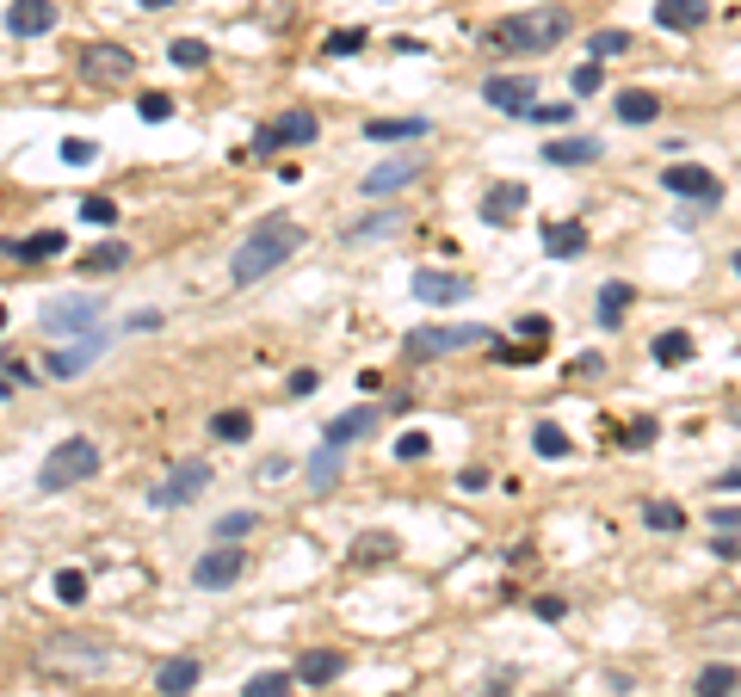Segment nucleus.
<instances>
[{
  "mask_svg": "<svg viewBox=\"0 0 741 697\" xmlns=\"http://www.w3.org/2000/svg\"><path fill=\"white\" fill-rule=\"evenodd\" d=\"M525 204H532V192L513 186V179H501V186H488V198H482V223L501 229V223H513V216H519Z\"/></svg>",
  "mask_w": 741,
  "mask_h": 697,
  "instance_id": "obj_19",
  "label": "nucleus"
},
{
  "mask_svg": "<svg viewBox=\"0 0 741 697\" xmlns=\"http://www.w3.org/2000/svg\"><path fill=\"white\" fill-rule=\"evenodd\" d=\"M408 179H420V149H408V155H396V161L371 167V173H365V198H390V192L408 186Z\"/></svg>",
  "mask_w": 741,
  "mask_h": 697,
  "instance_id": "obj_15",
  "label": "nucleus"
},
{
  "mask_svg": "<svg viewBox=\"0 0 741 697\" xmlns=\"http://www.w3.org/2000/svg\"><path fill=\"white\" fill-rule=\"evenodd\" d=\"M630 303H637V290H630V284H618V278H612V284H599V309H593L599 327H618V321L630 315Z\"/></svg>",
  "mask_w": 741,
  "mask_h": 697,
  "instance_id": "obj_28",
  "label": "nucleus"
},
{
  "mask_svg": "<svg viewBox=\"0 0 741 697\" xmlns=\"http://www.w3.org/2000/svg\"><path fill=\"white\" fill-rule=\"evenodd\" d=\"M550 697H569V691H550Z\"/></svg>",
  "mask_w": 741,
  "mask_h": 697,
  "instance_id": "obj_62",
  "label": "nucleus"
},
{
  "mask_svg": "<svg viewBox=\"0 0 741 697\" xmlns=\"http://www.w3.org/2000/svg\"><path fill=\"white\" fill-rule=\"evenodd\" d=\"M569 7H532V13H513V19H494L488 25V44L494 50H525V56H544V50H556L562 38H569Z\"/></svg>",
  "mask_w": 741,
  "mask_h": 697,
  "instance_id": "obj_3",
  "label": "nucleus"
},
{
  "mask_svg": "<svg viewBox=\"0 0 741 697\" xmlns=\"http://www.w3.org/2000/svg\"><path fill=\"white\" fill-rule=\"evenodd\" d=\"M414 297H420V303H464V297H470V278H464V272H433V266H420V272H414Z\"/></svg>",
  "mask_w": 741,
  "mask_h": 697,
  "instance_id": "obj_17",
  "label": "nucleus"
},
{
  "mask_svg": "<svg viewBox=\"0 0 741 697\" xmlns=\"http://www.w3.org/2000/svg\"><path fill=\"white\" fill-rule=\"evenodd\" d=\"M81 216H87V223H93V229H112V223H118V204H112V198H105V192H93V198L81 204Z\"/></svg>",
  "mask_w": 741,
  "mask_h": 697,
  "instance_id": "obj_44",
  "label": "nucleus"
},
{
  "mask_svg": "<svg viewBox=\"0 0 741 697\" xmlns=\"http://www.w3.org/2000/svg\"><path fill=\"white\" fill-rule=\"evenodd\" d=\"M538 155H544L550 167H593V161L606 155V149H599L593 136H556V142H544Z\"/></svg>",
  "mask_w": 741,
  "mask_h": 697,
  "instance_id": "obj_20",
  "label": "nucleus"
},
{
  "mask_svg": "<svg viewBox=\"0 0 741 697\" xmlns=\"http://www.w3.org/2000/svg\"><path fill=\"white\" fill-rule=\"evenodd\" d=\"M136 112H143L149 124H167V118H173V99H167V93H143V99H136Z\"/></svg>",
  "mask_w": 741,
  "mask_h": 697,
  "instance_id": "obj_47",
  "label": "nucleus"
},
{
  "mask_svg": "<svg viewBox=\"0 0 741 697\" xmlns=\"http://www.w3.org/2000/svg\"><path fill=\"white\" fill-rule=\"evenodd\" d=\"M544 253L550 260H581L587 253V223H544Z\"/></svg>",
  "mask_w": 741,
  "mask_h": 697,
  "instance_id": "obj_23",
  "label": "nucleus"
},
{
  "mask_svg": "<svg viewBox=\"0 0 741 697\" xmlns=\"http://www.w3.org/2000/svg\"><path fill=\"white\" fill-rule=\"evenodd\" d=\"M31 667L44 679H68V685H87V679H105L118 667V648L99 642V636H44L31 648Z\"/></svg>",
  "mask_w": 741,
  "mask_h": 697,
  "instance_id": "obj_2",
  "label": "nucleus"
},
{
  "mask_svg": "<svg viewBox=\"0 0 741 697\" xmlns=\"http://www.w3.org/2000/svg\"><path fill=\"white\" fill-rule=\"evenodd\" d=\"M482 99L494 105V112H507V118H525L538 105V81L532 75H488L482 81Z\"/></svg>",
  "mask_w": 741,
  "mask_h": 697,
  "instance_id": "obj_13",
  "label": "nucleus"
},
{
  "mask_svg": "<svg viewBox=\"0 0 741 697\" xmlns=\"http://www.w3.org/2000/svg\"><path fill=\"white\" fill-rule=\"evenodd\" d=\"M661 186H667V198L723 204V179H717L711 167H698V161H674V167H661Z\"/></svg>",
  "mask_w": 741,
  "mask_h": 697,
  "instance_id": "obj_11",
  "label": "nucleus"
},
{
  "mask_svg": "<svg viewBox=\"0 0 741 697\" xmlns=\"http://www.w3.org/2000/svg\"><path fill=\"white\" fill-rule=\"evenodd\" d=\"M198 673H204L198 660H192V654H180V660H167V667L155 673V691H167V697H186V691L198 685Z\"/></svg>",
  "mask_w": 741,
  "mask_h": 697,
  "instance_id": "obj_27",
  "label": "nucleus"
},
{
  "mask_svg": "<svg viewBox=\"0 0 741 697\" xmlns=\"http://www.w3.org/2000/svg\"><path fill=\"white\" fill-rule=\"evenodd\" d=\"M525 118H538V124H569V118H575V99H569V105H562V99H556V105H532Z\"/></svg>",
  "mask_w": 741,
  "mask_h": 697,
  "instance_id": "obj_49",
  "label": "nucleus"
},
{
  "mask_svg": "<svg viewBox=\"0 0 741 697\" xmlns=\"http://www.w3.org/2000/svg\"><path fill=\"white\" fill-rule=\"evenodd\" d=\"M612 112H618V124H655V118H661V99H655L649 87H624V93L612 99Z\"/></svg>",
  "mask_w": 741,
  "mask_h": 697,
  "instance_id": "obj_24",
  "label": "nucleus"
},
{
  "mask_svg": "<svg viewBox=\"0 0 741 697\" xmlns=\"http://www.w3.org/2000/svg\"><path fill=\"white\" fill-rule=\"evenodd\" d=\"M124 266H130V247H124V241H105V247H93V253H81V260H75V272H87V278L124 272Z\"/></svg>",
  "mask_w": 741,
  "mask_h": 697,
  "instance_id": "obj_29",
  "label": "nucleus"
},
{
  "mask_svg": "<svg viewBox=\"0 0 741 697\" xmlns=\"http://www.w3.org/2000/svg\"><path fill=\"white\" fill-rule=\"evenodd\" d=\"M210 432H217V438H229V445H241V438H247V432H254V414H247V408H229V414H210Z\"/></svg>",
  "mask_w": 741,
  "mask_h": 697,
  "instance_id": "obj_35",
  "label": "nucleus"
},
{
  "mask_svg": "<svg viewBox=\"0 0 741 697\" xmlns=\"http://www.w3.org/2000/svg\"><path fill=\"white\" fill-rule=\"evenodd\" d=\"M711 556H723V562H741V531H711Z\"/></svg>",
  "mask_w": 741,
  "mask_h": 697,
  "instance_id": "obj_50",
  "label": "nucleus"
},
{
  "mask_svg": "<svg viewBox=\"0 0 741 697\" xmlns=\"http://www.w3.org/2000/svg\"><path fill=\"white\" fill-rule=\"evenodd\" d=\"M315 383H322L315 371H291V383H285V389H291V395H315Z\"/></svg>",
  "mask_w": 741,
  "mask_h": 697,
  "instance_id": "obj_56",
  "label": "nucleus"
},
{
  "mask_svg": "<svg viewBox=\"0 0 741 697\" xmlns=\"http://www.w3.org/2000/svg\"><path fill=\"white\" fill-rule=\"evenodd\" d=\"M56 155H62L68 167H93V161H99V142H87V136H68Z\"/></svg>",
  "mask_w": 741,
  "mask_h": 697,
  "instance_id": "obj_42",
  "label": "nucleus"
},
{
  "mask_svg": "<svg viewBox=\"0 0 741 697\" xmlns=\"http://www.w3.org/2000/svg\"><path fill=\"white\" fill-rule=\"evenodd\" d=\"M167 62H173V68H204V62H210V44H204V38H173V44H167Z\"/></svg>",
  "mask_w": 741,
  "mask_h": 697,
  "instance_id": "obj_38",
  "label": "nucleus"
},
{
  "mask_svg": "<svg viewBox=\"0 0 741 697\" xmlns=\"http://www.w3.org/2000/svg\"><path fill=\"white\" fill-rule=\"evenodd\" d=\"M507 685H513V673H494V679H488V691H482V697H507Z\"/></svg>",
  "mask_w": 741,
  "mask_h": 697,
  "instance_id": "obj_59",
  "label": "nucleus"
},
{
  "mask_svg": "<svg viewBox=\"0 0 741 697\" xmlns=\"http://www.w3.org/2000/svg\"><path fill=\"white\" fill-rule=\"evenodd\" d=\"M457 488H464V494H476V488H488V469H482V463H470L464 475H457Z\"/></svg>",
  "mask_w": 741,
  "mask_h": 697,
  "instance_id": "obj_55",
  "label": "nucleus"
},
{
  "mask_svg": "<svg viewBox=\"0 0 741 697\" xmlns=\"http://www.w3.org/2000/svg\"><path fill=\"white\" fill-rule=\"evenodd\" d=\"M532 611H538L544 623H562V617H569V605H562L556 593H544V599H532Z\"/></svg>",
  "mask_w": 741,
  "mask_h": 697,
  "instance_id": "obj_52",
  "label": "nucleus"
},
{
  "mask_svg": "<svg viewBox=\"0 0 741 697\" xmlns=\"http://www.w3.org/2000/svg\"><path fill=\"white\" fill-rule=\"evenodd\" d=\"M56 0H13L7 7V31L13 38H44V31H56Z\"/></svg>",
  "mask_w": 741,
  "mask_h": 697,
  "instance_id": "obj_16",
  "label": "nucleus"
},
{
  "mask_svg": "<svg viewBox=\"0 0 741 697\" xmlns=\"http://www.w3.org/2000/svg\"><path fill=\"white\" fill-rule=\"evenodd\" d=\"M204 488H210V463H204V457H186V463H173V469L161 475L149 500H155V506L167 512V506H192V500H198Z\"/></svg>",
  "mask_w": 741,
  "mask_h": 697,
  "instance_id": "obj_8",
  "label": "nucleus"
},
{
  "mask_svg": "<svg viewBox=\"0 0 741 697\" xmlns=\"http://www.w3.org/2000/svg\"><path fill=\"white\" fill-rule=\"evenodd\" d=\"M143 7H149V13H161V7H173V0H143Z\"/></svg>",
  "mask_w": 741,
  "mask_h": 697,
  "instance_id": "obj_60",
  "label": "nucleus"
},
{
  "mask_svg": "<svg viewBox=\"0 0 741 697\" xmlns=\"http://www.w3.org/2000/svg\"><path fill=\"white\" fill-rule=\"evenodd\" d=\"M303 241H309V235H303V223H291V216H266V223H254V229H247V241L229 253V284H235V290L260 284L266 272L285 266Z\"/></svg>",
  "mask_w": 741,
  "mask_h": 697,
  "instance_id": "obj_1",
  "label": "nucleus"
},
{
  "mask_svg": "<svg viewBox=\"0 0 741 697\" xmlns=\"http://www.w3.org/2000/svg\"><path fill=\"white\" fill-rule=\"evenodd\" d=\"M575 93H599V62H581L575 68Z\"/></svg>",
  "mask_w": 741,
  "mask_h": 697,
  "instance_id": "obj_54",
  "label": "nucleus"
},
{
  "mask_svg": "<svg viewBox=\"0 0 741 697\" xmlns=\"http://www.w3.org/2000/svg\"><path fill=\"white\" fill-rule=\"evenodd\" d=\"M105 346H112V334H105V327H93V334H75V340H68V346H56L50 358H44V371L50 377H81V371H93V364L105 358Z\"/></svg>",
  "mask_w": 741,
  "mask_h": 697,
  "instance_id": "obj_9",
  "label": "nucleus"
},
{
  "mask_svg": "<svg viewBox=\"0 0 741 697\" xmlns=\"http://www.w3.org/2000/svg\"><path fill=\"white\" fill-rule=\"evenodd\" d=\"M735 691V667L729 660H711V667L698 673V697H729Z\"/></svg>",
  "mask_w": 741,
  "mask_h": 697,
  "instance_id": "obj_36",
  "label": "nucleus"
},
{
  "mask_svg": "<svg viewBox=\"0 0 741 697\" xmlns=\"http://www.w3.org/2000/svg\"><path fill=\"white\" fill-rule=\"evenodd\" d=\"M464 346H494V327H414L408 352L414 358H445V352H464Z\"/></svg>",
  "mask_w": 741,
  "mask_h": 697,
  "instance_id": "obj_6",
  "label": "nucleus"
},
{
  "mask_svg": "<svg viewBox=\"0 0 741 697\" xmlns=\"http://www.w3.org/2000/svg\"><path fill=\"white\" fill-rule=\"evenodd\" d=\"M624 50H630V31H612V25L587 38V56H593V62H612V56H624Z\"/></svg>",
  "mask_w": 741,
  "mask_h": 697,
  "instance_id": "obj_37",
  "label": "nucleus"
},
{
  "mask_svg": "<svg viewBox=\"0 0 741 697\" xmlns=\"http://www.w3.org/2000/svg\"><path fill=\"white\" fill-rule=\"evenodd\" d=\"M735 278H741V253H735Z\"/></svg>",
  "mask_w": 741,
  "mask_h": 697,
  "instance_id": "obj_61",
  "label": "nucleus"
},
{
  "mask_svg": "<svg viewBox=\"0 0 741 697\" xmlns=\"http://www.w3.org/2000/svg\"><path fill=\"white\" fill-rule=\"evenodd\" d=\"M99 445L93 438H62V445H50V457H44V469H38V488L44 494H68V488H81V482H93L99 475Z\"/></svg>",
  "mask_w": 741,
  "mask_h": 697,
  "instance_id": "obj_4",
  "label": "nucleus"
},
{
  "mask_svg": "<svg viewBox=\"0 0 741 697\" xmlns=\"http://www.w3.org/2000/svg\"><path fill=\"white\" fill-rule=\"evenodd\" d=\"M241 574H247L241 543H217V549H204V556L192 562V586H198V593H223V586H235Z\"/></svg>",
  "mask_w": 741,
  "mask_h": 697,
  "instance_id": "obj_10",
  "label": "nucleus"
},
{
  "mask_svg": "<svg viewBox=\"0 0 741 697\" xmlns=\"http://www.w3.org/2000/svg\"><path fill=\"white\" fill-rule=\"evenodd\" d=\"M396 457H402V463L433 457V438H427V432H402V438H396Z\"/></svg>",
  "mask_w": 741,
  "mask_h": 697,
  "instance_id": "obj_46",
  "label": "nucleus"
},
{
  "mask_svg": "<svg viewBox=\"0 0 741 697\" xmlns=\"http://www.w3.org/2000/svg\"><path fill=\"white\" fill-rule=\"evenodd\" d=\"M377 432V408H371V401H365V408H346V414H334L328 420V432H322V445H359V438H371Z\"/></svg>",
  "mask_w": 741,
  "mask_h": 697,
  "instance_id": "obj_18",
  "label": "nucleus"
},
{
  "mask_svg": "<svg viewBox=\"0 0 741 697\" xmlns=\"http://www.w3.org/2000/svg\"><path fill=\"white\" fill-rule=\"evenodd\" d=\"M62 247H68L62 229H38V235H7V241H0V253L19 260V266H44V260H56Z\"/></svg>",
  "mask_w": 741,
  "mask_h": 697,
  "instance_id": "obj_14",
  "label": "nucleus"
},
{
  "mask_svg": "<svg viewBox=\"0 0 741 697\" xmlns=\"http://www.w3.org/2000/svg\"><path fill=\"white\" fill-rule=\"evenodd\" d=\"M494 358H501V364H538L544 352L538 346H494Z\"/></svg>",
  "mask_w": 741,
  "mask_h": 697,
  "instance_id": "obj_51",
  "label": "nucleus"
},
{
  "mask_svg": "<svg viewBox=\"0 0 741 697\" xmlns=\"http://www.w3.org/2000/svg\"><path fill=\"white\" fill-rule=\"evenodd\" d=\"M655 432H661V426H655L649 414H637V420H630V426H624V445H630V451H643V445H649V438H655Z\"/></svg>",
  "mask_w": 741,
  "mask_h": 697,
  "instance_id": "obj_48",
  "label": "nucleus"
},
{
  "mask_svg": "<svg viewBox=\"0 0 741 697\" xmlns=\"http://www.w3.org/2000/svg\"><path fill=\"white\" fill-rule=\"evenodd\" d=\"M291 685H297V673H278V667H266V673H254L241 685V697H291Z\"/></svg>",
  "mask_w": 741,
  "mask_h": 697,
  "instance_id": "obj_31",
  "label": "nucleus"
},
{
  "mask_svg": "<svg viewBox=\"0 0 741 697\" xmlns=\"http://www.w3.org/2000/svg\"><path fill=\"white\" fill-rule=\"evenodd\" d=\"M340 673H346V654H334V648H309V654L297 660V679H303V685H315V691L334 685Z\"/></svg>",
  "mask_w": 741,
  "mask_h": 697,
  "instance_id": "obj_22",
  "label": "nucleus"
},
{
  "mask_svg": "<svg viewBox=\"0 0 741 697\" xmlns=\"http://www.w3.org/2000/svg\"><path fill=\"white\" fill-rule=\"evenodd\" d=\"M649 352H655V364H661V371H680V364H692V334H680V327H667V334H655V340H649Z\"/></svg>",
  "mask_w": 741,
  "mask_h": 697,
  "instance_id": "obj_26",
  "label": "nucleus"
},
{
  "mask_svg": "<svg viewBox=\"0 0 741 697\" xmlns=\"http://www.w3.org/2000/svg\"><path fill=\"white\" fill-rule=\"evenodd\" d=\"M532 445H538V457H569V432H562L556 420H538V432H532Z\"/></svg>",
  "mask_w": 741,
  "mask_h": 697,
  "instance_id": "obj_39",
  "label": "nucleus"
},
{
  "mask_svg": "<svg viewBox=\"0 0 741 697\" xmlns=\"http://www.w3.org/2000/svg\"><path fill=\"white\" fill-rule=\"evenodd\" d=\"M396 229H402V216H396V210H383V216H365V223H352V229H346V241H352V247H359V241H377V235H396Z\"/></svg>",
  "mask_w": 741,
  "mask_h": 697,
  "instance_id": "obj_33",
  "label": "nucleus"
},
{
  "mask_svg": "<svg viewBox=\"0 0 741 697\" xmlns=\"http://www.w3.org/2000/svg\"><path fill=\"white\" fill-rule=\"evenodd\" d=\"M643 525L674 537V531H686V506H674V500H649V506H643Z\"/></svg>",
  "mask_w": 741,
  "mask_h": 697,
  "instance_id": "obj_30",
  "label": "nucleus"
},
{
  "mask_svg": "<svg viewBox=\"0 0 741 697\" xmlns=\"http://www.w3.org/2000/svg\"><path fill=\"white\" fill-rule=\"evenodd\" d=\"M75 75H81L87 87H124V81L136 75V56H130L124 44H81V50H75Z\"/></svg>",
  "mask_w": 741,
  "mask_h": 697,
  "instance_id": "obj_5",
  "label": "nucleus"
},
{
  "mask_svg": "<svg viewBox=\"0 0 741 697\" xmlns=\"http://www.w3.org/2000/svg\"><path fill=\"white\" fill-rule=\"evenodd\" d=\"M427 130H433L427 118H371L365 124L371 142H427Z\"/></svg>",
  "mask_w": 741,
  "mask_h": 697,
  "instance_id": "obj_25",
  "label": "nucleus"
},
{
  "mask_svg": "<svg viewBox=\"0 0 741 697\" xmlns=\"http://www.w3.org/2000/svg\"><path fill=\"white\" fill-rule=\"evenodd\" d=\"M322 136V124H315V112H303V105H291V112H278L260 136H254V155H272V149H309V142Z\"/></svg>",
  "mask_w": 741,
  "mask_h": 697,
  "instance_id": "obj_7",
  "label": "nucleus"
},
{
  "mask_svg": "<svg viewBox=\"0 0 741 697\" xmlns=\"http://www.w3.org/2000/svg\"><path fill=\"white\" fill-rule=\"evenodd\" d=\"M711 531H741V506H717L711 512Z\"/></svg>",
  "mask_w": 741,
  "mask_h": 697,
  "instance_id": "obj_53",
  "label": "nucleus"
},
{
  "mask_svg": "<svg viewBox=\"0 0 741 697\" xmlns=\"http://www.w3.org/2000/svg\"><path fill=\"white\" fill-rule=\"evenodd\" d=\"M31 383H38V371L19 364L13 352H0V395H19V389H31Z\"/></svg>",
  "mask_w": 741,
  "mask_h": 697,
  "instance_id": "obj_34",
  "label": "nucleus"
},
{
  "mask_svg": "<svg viewBox=\"0 0 741 697\" xmlns=\"http://www.w3.org/2000/svg\"><path fill=\"white\" fill-rule=\"evenodd\" d=\"M105 315V297H50L44 303V334H93Z\"/></svg>",
  "mask_w": 741,
  "mask_h": 697,
  "instance_id": "obj_12",
  "label": "nucleus"
},
{
  "mask_svg": "<svg viewBox=\"0 0 741 697\" xmlns=\"http://www.w3.org/2000/svg\"><path fill=\"white\" fill-rule=\"evenodd\" d=\"M735 488H741V463H735V469H723V475H717V494H735Z\"/></svg>",
  "mask_w": 741,
  "mask_h": 697,
  "instance_id": "obj_58",
  "label": "nucleus"
},
{
  "mask_svg": "<svg viewBox=\"0 0 741 697\" xmlns=\"http://www.w3.org/2000/svg\"><path fill=\"white\" fill-rule=\"evenodd\" d=\"M254 525H260L254 512H223V519H217V543H235V537H247Z\"/></svg>",
  "mask_w": 741,
  "mask_h": 697,
  "instance_id": "obj_45",
  "label": "nucleus"
},
{
  "mask_svg": "<svg viewBox=\"0 0 741 697\" xmlns=\"http://www.w3.org/2000/svg\"><path fill=\"white\" fill-rule=\"evenodd\" d=\"M309 482H315V494H328L340 482V445H322V451L309 457Z\"/></svg>",
  "mask_w": 741,
  "mask_h": 697,
  "instance_id": "obj_32",
  "label": "nucleus"
},
{
  "mask_svg": "<svg viewBox=\"0 0 741 697\" xmlns=\"http://www.w3.org/2000/svg\"><path fill=\"white\" fill-rule=\"evenodd\" d=\"M56 599H62V605H81V599H87V574H81V568H62V574H56Z\"/></svg>",
  "mask_w": 741,
  "mask_h": 697,
  "instance_id": "obj_43",
  "label": "nucleus"
},
{
  "mask_svg": "<svg viewBox=\"0 0 741 697\" xmlns=\"http://www.w3.org/2000/svg\"><path fill=\"white\" fill-rule=\"evenodd\" d=\"M711 19V0H655V25L661 31H698Z\"/></svg>",
  "mask_w": 741,
  "mask_h": 697,
  "instance_id": "obj_21",
  "label": "nucleus"
},
{
  "mask_svg": "<svg viewBox=\"0 0 741 697\" xmlns=\"http://www.w3.org/2000/svg\"><path fill=\"white\" fill-rule=\"evenodd\" d=\"M396 556V537L377 531V537H359V549H352V562H390Z\"/></svg>",
  "mask_w": 741,
  "mask_h": 697,
  "instance_id": "obj_41",
  "label": "nucleus"
},
{
  "mask_svg": "<svg viewBox=\"0 0 741 697\" xmlns=\"http://www.w3.org/2000/svg\"><path fill=\"white\" fill-rule=\"evenodd\" d=\"M124 327H136V334H155V327H161V315H155V309H143V315H130Z\"/></svg>",
  "mask_w": 741,
  "mask_h": 697,
  "instance_id": "obj_57",
  "label": "nucleus"
},
{
  "mask_svg": "<svg viewBox=\"0 0 741 697\" xmlns=\"http://www.w3.org/2000/svg\"><path fill=\"white\" fill-rule=\"evenodd\" d=\"M365 44H371V38H365L359 25H346V31H328V38H322V50H328V56H359Z\"/></svg>",
  "mask_w": 741,
  "mask_h": 697,
  "instance_id": "obj_40",
  "label": "nucleus"
},
{
  "mask_svg": "<svg viewBox=\"0 0 741 697\" xmlns=\"http://www.w3.org/2000/svg\"><path fill=\"white\" fill-rule=\"evenodd\" d=\"M396 697H402V691H396Z\"/></svg>",
  "mask_w": 741,
  "mask_h": 697,
  "instance_id": "obj_63",
  "label": "nucleus"
},
{
  "mask_svg": "<svg viewBox=\"0 0 741 697\" xmlns=\"http://www.w3.org/2000/svg\"><path fill=\"white\" fill-rule=\"evenodd\" d=\"M729 697H735V691H729Z\"/></svg>",
  "mask_w": 741,
  "mask_h": 697,
  "instance_id": "obj_64",
  "label": "nucleus"
}]
</instances>
